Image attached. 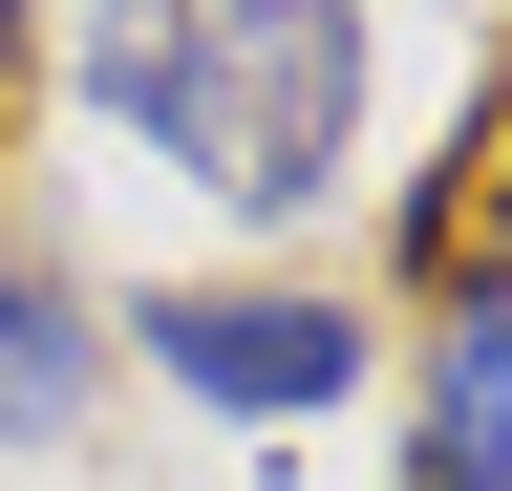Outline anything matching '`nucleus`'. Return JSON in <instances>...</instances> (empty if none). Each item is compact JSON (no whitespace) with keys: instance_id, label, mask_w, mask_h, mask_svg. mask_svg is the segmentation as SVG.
Returning a JSON list of instances; mask_svg holds the SVG:
<instances>
[{"instance_id":"nucleus-1","label":"nucleus","mask_w":512,"mask_h":491,"mask_svg":"<svg viewBox=\"0 0 512 491\" xmlns=\"http://www.w3.org/2000/svg\"><path fill=\"white\" fill-rule=\"evenodd\" d=\"M86 107L214 214H299L363 129V0H86Z\"/></svg>"},{"instance_id":"nucleus-2","label":"nucleus","mask_w":512,"mask_h":491,"mask_svg":"<svg viewBox=\"0 0 512 491\" xmlns=\"http://www.w3.org/2000/svg\"><path fill=\"white\" fill-rule=\"evenodd\" d=\"M128 342H150L192 406H235V427H320L363 385V321L299 299V278H171V299H128Z\"/></svg>"},{"instance_id":"nucleus-3","label":"nucleus","mask_w":512,"mask_h":491,"mask_svg":"<svg viewBox=\"0 0 512 491\" xmlns=\"http://www.w3.org/2000/svg\"><path fill=\"white\" fill-rule=\"evenodd\" d=\"M406 491H512V299H448V342H427V427H406Z\"/></svg>"},{"instance_id":"nucleus-4","label":"nucleus","mask_w":512,"mask_h":491,"mask_svg":"<svg viewBox=\"0 0 512 491\" xmlns=\"http://www.w3.org/2000/svg\"><path fill=\"white\" fill-rule=\"evenodd\" d=\"M491 257H512V65H491V129H448V193L406 214V278L427 299H491Z\"/></svg>"},{"instance_id":"nucleus-5","label":"nucleus","mask_w":512,"mask_h":491,"mask_svg":"<svg viewBox=\"0 0 512 491\" xmlns=\"http://www.w3.org/2000/svg\"><path fill=\"white\" fill-rule=\"evenodd\" d=\"M64 406H86V321L0 257V427H64Z\"/></svg>"},{"instance_id":"nucleus-6","label":"nucleus","mask_w":512,"mask_h":491,"mask_svg":"<svg viewBox=\"0 0 512 491\" xmlns=\"http://www.w3.org/2000/svg\"><path fill=\"white\" fill-rule=\"evenodd\" d=\"M0 65H22V0H0Z\"/></svg>"}]
</instances>
